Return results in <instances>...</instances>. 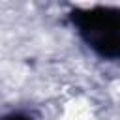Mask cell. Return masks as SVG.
<instances>
[{
    "label": "cell",
    "mask_w": 120,
    "mask_h": 120,
    "mask_svg": "<svg viewBox=\"0 0 120 120\" xmlns=\"http://www.w3.org/2000/svg\"><path fill=\"white\" fill-rule=\"evenodd\" d=\"M71 22L82 41L101 58H120V8L75 9Z\"/></svg>",
    "instance_id": "obj_1"
},
{
    "label": "cell",
    "mask_w": 120,
    "mask_h": 120,
    "mask_svg": "<svg viewBox=\"0 0 120 120\" xmlns=\"http://www.w3.org/2000/svg\"><path fill=\"white\" fill-rule=\"evenodd\" d=\"M0 120H34V118L28 116V114H24V112H11V114L2 116Z\"/></svg>",
    "instance_id": "obj_2"
}]
</instances>
